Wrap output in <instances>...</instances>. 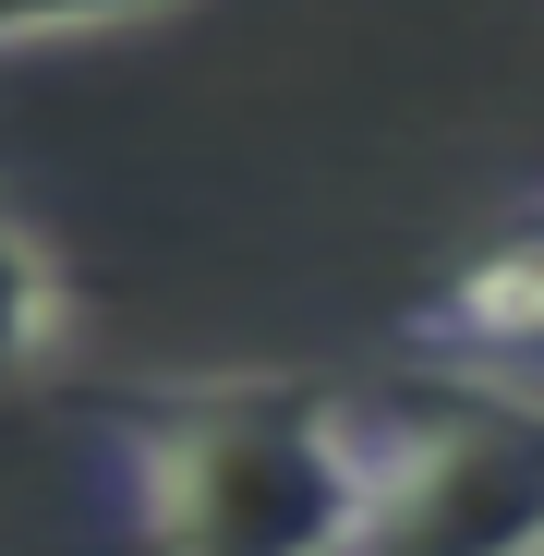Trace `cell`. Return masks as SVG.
Here are the masks:
<instances>
[{
  "label": "cell",
  "instance_id": "5b68a950",
  "mask_svg": "<svg viewBox=\"0 0 544 556\" xmlns=\"http://www.w3.org/2000/svg\"><path fill=\"white\" fill-rule=\"evenodd\" d=\"M181 0H0V49H49V37H122V25H157Z\"/></svg>",
  "mask_w": 544,
  "mask_h": 556
},
{
  "label": "cell",
  "instance_id": "7a4b0ae2",
  "mask_svg": "<svg viewBox=\"0 0 544 556\" xmlns=\"http://www.w3.org/2000/svg\"><path fill=\"white\" fill-rule=\"evenodd\" d=\"M339 556H544V435L520 388H412L351 412V532Z\"/></svg>",
  "mask_w": 544,
  "mask_h": 556
},
{
  "label": "cell",
  "instance_id": "3957f363",
  "mask_svg": "<svg viewBox=\"0 0 544 556\" xmlns=\"http://www.w3.org/2000/svg\"><path fill=\"white\" fill-rule=\"evenodd\" d=\"M532 339H544V254H532V230H508L484 266H460L412 315L423 363H447V376H472V388H520V400H532Z\"/></svg>",
  "mask_w": 544,
  "mask_h": 556
},
{
  "label": "cell",
  "instance_id": "277c9868",
  "mask_svg": "<svg viewBox=\"0 0 544 556\" xmlns=\"http://www.w3.org/2000/svg\"><path fill=\"white\" fill-rule=\"evenodd\" d=\"M61 339H73V278H61V254L13 206H0V400H13L25 376H49Z\"/></svg>",
  "mask_w": 544,
  "mask_h": 556
},
{
  "label": "cell",
  "instance_id": "6da1fadb",
  "mask_svg": "<svg viewBox=\"0 0 544 556\" xmlns=\"http://www.w3.org/2000/svg\"><path fill=\"white\" fill-rule=\"evenodd\" d=\"M110 472L146 556H339L351 400L327 376H169L110 400Z\"/></svg>",
  "mask_w": 544,
  "mask_h": 556
}]
</instances>
